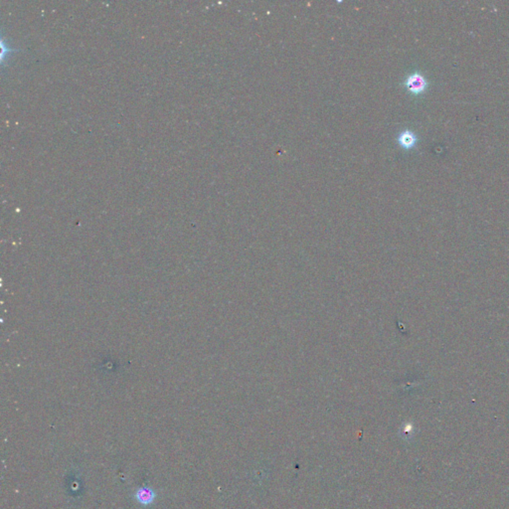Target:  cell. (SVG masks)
<instances>
[{"label": "cell", "instance_id": "cell-1", "mask_svg": "<svg viewBox=\"0 0 509 509\" xmlns=\"http://www.w3.org/2000/svg\"><path fill=\"white\" fill-rule=\"evenodd\" d=\"M405 85H406L407 89L412 94L419 95V94H422L426 90V88H427V81L424 78V76H422L421 74L414 73V74L410 75L407 78V80L405 82Z\"/></svg>", "mask_w": 509, "mask_h": 509}, {"label": "cell", "instance_id": "cell-2", "mask_svg": "<svg viewBox=\"0 0 509 509\" xmlns=\"http://www.w3.org/2000/svg\"><path fill=\"white\" fill-rule=\"evenodd\" d=\"M157 498V493L152 488L149 487H140L135 492V499L138 503L143 506H148L155 502Z\"/></svg>", "mask_w": 509, "mask_h": 509}, {"label": "cell", "instance_id": "cell-3", "mask_svg": "<svg viewBox=\"0 0 509 509\" xmlns=\"http://www.w3.org/2000/svg\"><path fill=\"white\" fill-rule=\"evenodd\" d=\"M416 141H417V137L415 136V134L411 130H404L398 136L399 144L405 149L412 148L416 144Z\"/></svg>", "mask_w": 509, "mask_h": 509}]
</instances>
